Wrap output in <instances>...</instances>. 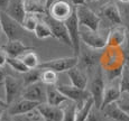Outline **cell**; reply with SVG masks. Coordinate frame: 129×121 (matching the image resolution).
<instances>
[{"mask_svg":"<svg viewBox=\"0 0 129 121\" xmlns=\"http://www.w3.org/2000/svg\"><path fill=\"white\" fill-rule=\"evenodd\" d=\"M55 1H57V0H45V9L46 10L48 9V7L51 6L52 4H54Z\"/></svg>","mask_w":129,"mask_h":121,"instance_id":"obj_43","label":"cell"},{"mask_svg":"<svg viewBox=\"0 0 129 121\" xmlns=\"http://www.w3.org/2000/svg\"><path fill=\"white\" fill-rule=\"evenodd\" d=\"M125 60L120 47L106 46L102 51L100 58V67L103 72L105 78L108 81L116 80L120 76Z\"/></svg>","mask_w":129,"mask_h":121,"instance_id":"obj_1","label":"cell"},{"mask_svg":"<svg viewBox=\"0 0 129 121\" xmlns=\"http://www.w3.org/2000/svg\"><path fill=\"white\" fill-rule=\"evenodd\" d=\"M80 41L85 46L93 49H103L107 46V35L103 36L99 30H91L86 27H79Z\"/></svg>","mask_w":129,"mask_h":121,"instance_id":"obj_5","label":"cell"},{"mask_svg":"<svg viewBox=\"0 0 129 121\" xmlns=\"http://www.w3.org/2000/svg\"><path fill=\"white\" fill-rule=\"evenodd\" d=\"M19 58H20L21 61H23V63L26 65L27 68H29V70H33V68H37L39 65V58L38 56H37V54L35 52H26V53H24L23 55L19 56Z\"/></svg>","mask_w":129,"mask_h":121,"instance_id":"obj_27","label":"cell"},{"mask_svg":"<svg viewBox=\"0 0 129 121\" xmlns=\"http://www.w3.org/2000/svg\"><path fill=\"white\" fill-rule=\"evenodd\" d=\"M119 84H120L121 92L129 93V67L123 65L121 74L119 76Z\"/></svg>","mask_w":129,"mask_h":121,"instance_id":"obj_33","label":"cell"},{"mask_svg":"<svg viewBox=\"0 0 129 121\" xmlns=\"http://www.w3.org/2000/svg\"><path fill=\"white\" fill-rule=\"evenodd\" d=\"M58 81V73L52 70H42L41 82L45 85H55Z\"/></svg>","mask_w":129,"mask_h":121,"instance_id":"obj_31","label":"cell"},{"mask_svg":"<svg viewBox=\"0 0 129 121\" xmlns=\"http://www.w3.org/2000/svg\"><path fill=\"white\" fill-rule=\"evenodd\" d=\"M6 64H8L14 71H16V72H18V73H21V74L29 71V68L26 67V65L23 63V61L19 57H7Z\"/></svg>","mask_w":129,"mask_h":121,"instance_id":"obj_32","label":"cell"},{"mask_svg":"<svg viewBox=\"0 0 129 121\" xmlns=\"http://www.w3.org/2000/svg\"><path fill=\"white\" fill-rule=\"evenodd\" d=\"M98 109H95V108H93L92 111L90 112V114L88 115V118L85 119V121H101L100 118H99V114H98Z\"/></svg>","mask_w":129,"mask_h":121,"instance_id":"obj_36","label":"cell"},{"mask_svg":"<svg viewBox=\"0 0 129 121\" xmlns=\"http://www.w3.org/2000/svg\"><path fill=\"white\" fill-rule=\"evenodd\" d=\"M92 1H96V0H85V2H92Z\"/></svg>","mask_w":129,"mask_h":121,"instance_id":"obj_48","label":"cell"},{"mask_svg":"<svg viewBox=\"0 0 129 121\" xmlns=\"http://www.w3.org/2000/svg\"><path fill=\"white\" fill-rule=\"evenodd\" d=\"M7 4H8V0H0V10H5Z\"/></svg>","mask_w":129,"mask_h":121,"instance_id":"obj_41","label":"cell"},{"mask_svg":"<svg viewBox=\"0 0 129 121\" xmlns=\"http://www.w3.org/2000/svg\"><path fill=\"white\" fill-rule=\"evenodd\" d=\"M1 34H2V30H1V26H0V37H1Z\"/></svg>","mask_w":129,"mask_h":121,"instance_id":"obj_49","label":"cell"},{"mask_svg":"<svg viewBox=\"0 0 129 121\" xmlns=\"http://www.w3.org/2000/svg\"><path fill=\"white\" fill-rule=\"evenodd\" d=\"M2 11H5L10 18L16 20L17 23H19L20 25L27 14L26 10H25L23 0H8L7 7Z\"/></svg>","mask_w":129,"mask_h":121,"instance_id":"obj_18","label":"cell"},{"mask_svg":"<svg viewBox=\"0 0 129 121\" xmlns=\"http://www.w3.org/2000/svg\"><path fill=\"white\" fill-rule=\"evenodd\" d=\"M66 101L68 99L59 92L56 85H46V103L61 107Z\"/></svg>","mask_w":129,"mask_h":121,"instance_id":"obj_23","label":"cell"},{"mask_svg":"<svg viewBox=\"0 0 129 121\" xmlns=\"http://www.w3.org/2000/svg\"><path fill=\"white\" fill-rule=\"evenodd\" d=\"M73 10L72 4H70L68 0H57L48 7L46 14L56 20L65 21L71 16Z\"/></svg>","mask_w":129,"mask_h":121,"instance_id":"obj_12","label":"cell"},{"mask_svg":"<svg viewBox=\"0 0 129 121\" xmlns=\"http://www.w3.org/2000/svg\"><path fill=\"white\" fill-rule=\"evenodd\" d=\"M12 121H33L27 114H18V115H14Z\"/></svg>","mask_w":129,"mask_h":121,"instance_id":"obj_38","label":"cell"},{"mask_svg":"<svg viewBox=\"0 0 129 121\" xmlns=\"http://www.w3.org/2000/svg\"><path fill=\"white\" fill-rule=\"evenodd\" d=\"M121 52L123 55V60H125V65L129 67V36H127L125 43L120 46Z\"/></svg>","mask_w":129,"mask_h":121,"instance_id":"obj_35","label":"cell"},{"mask_svg":"<svg viewBox=\"0 0 129 121\" xmlns=\"http://www.w3.org/2000/svg\"><path fill=\"white\" fill-rule=\"evenodd\" d=\"M0 107H4V108H7L8 105H7V103L5 102V100H2L1 98H0Z\"/></svg>","mask_w":129,"mask_h":121,"instance_id":"obj_44","label":"cell"},{"mask_svg":"<svg viewBox=\"0 0 129 121\" xmlns=\"http://www.w3.org/2000/svg\"><path fill=\"white\" fill-rule=\"evenodd\" d=\"M0 26H1L2 34H5V36L7 37L8 41L19 39V37H20L21 33L24 30L20 24L10 18L2 10H0Z\"/></svg>","mask_w":129,"mask_h":121,"instance_id":"obj_7","label":"cell"},{"mask_svg":"<svg viewBox=\"0 0 129 121\" xmlns=\"http://www.w3.org/2000/svg\"><path fill=\"white\" fill-rule=\"evenodd\" d=\"M100 111L105 113V117L112 121H129V113L125 112L117 102H112L103 107Z\"/></svg>","mask_w":129,"mask_h":121,"instance_id":"obj_22","label":"cell"},{"mask_svg":"<svg viewBox=\"0 0 129 121\" xmlns=\"http://www.w3.org/2000/svg\"><path fill=\"white\" fill-rule=\"evenodd\" d=\"M71 2L74 5V6H78V5L85 4V0H71Z\"/></svg>","mask_w":129,"mask_h":121,"instance_id":"obj_42","label":"cell"},{"mask_svg":"<svg viewBox=\"0 0 129 121\" xmlns=\"http://www.w3.org/2000/svg\"><path fill=\"white\" fill-rule=\"evenodd\" d=\"M63 110V117L62 121H74L75 119V111H76V103L73 101L68 100L61 105Z\"/></svg>","mask_w":129,"mask_h":121,"instance_id":"obj_26","label":"cell"},{"mask_svg":"<svg viewBox=\"0 0 129 121\" xmlns=\"http://www.w3.org/2000/svg\"><path fill=\"white\" fill-rule=\"evenodd\" d=\"M93 108H94L93 99L89 98L82 105L76 107L75 119H74V121H85V119L88 118V115L90 114V112L92 111Z\"/></svg>","mask_w":129,"mask_h":121,"instance_id":"obj_25","label":"cell"},{"mask_svg":"<svg viewBox=\"0 0 129 121\" xmlns=\"http://www.w3.org/2000/svg\"><path fill=\"white\" fill-rule=\"evenodd\" d=\"M38 104L39 103H37V102H34V101L21 98V99H17L16 101L10 103V104L7 107V111H8V113L11 117L18 115V114H26L29 111L37 108Z\"/></svg>","mask_w":129,"mask_h":121,"instance_id":"obj_15","label":"cell"},{"mask_svg":"<svg viewBox=\"0 0 129 121\" xmlns=\"http://www.w3.org/2000/svg\"><path fill=\"white\" fill-rule=\"evenodd\" d=\"M68 76L70 78V82L73 86H76L79 89H86L89 82V76L86 74L85 71H83L81 67H79L78 65L72 67L71 70H69Z\"/></svg>","mask_w":129,"mask_h":121,"instance_id":"obj_20","label":"cell"},{"mask_svg":"<svg viewBox=\"0 0 129 121\" xmlns=\"http://www.w3.org/2000/svg\"><path fill=\"white\" fill-rule=\"evenodd\" d=\"M6 72L2 70V67H0V84H4V80L6 77Z\"/></svg>","mask_w":129,"mask_h":121,"instance_id":"obj_40","label":"cell"},{"mask_svg":"<svg viewBox=\"0 0 129 121\" xmlns=\"http://www.w3.org/2000/svg\"><path fill=\"white\" fill-rule=\"evenodd\" d=\"M21 98L27 100L34 101L37 103H45L46 102V85L43 82L38 81L36 83L24 86Z\"/></svg>","mask_w":129,"mask_h":121,"instance_id":"obj_13","label":"cell"},{"mask_svg":"<svg viewBox=\"0 0 129 121\" xmlns=\"http://www.w3.org/2000/svg\"><path fill=\"white\" fill-rule=\"evenodd\" d=\"M0 121H12L11 115L8 113L7 109L5 110V111H4V113L1 114V117H0Z\"/></svg>","mask_w":129,"mask_h":121,"instance_id":"obj_39","label":"cell"},{"mask_svg":"<svg viewBox=\"0 0 129 121\" xmlns=\"http://www.w3.org/2000/svg\"><path fill=\"white\" fill-rule=\"evenodd\" d=\"M126 30H127V34H128V36H129V18H128V20H127V24H126Z\"/></svg>","mask_w":129,"mask_h":121,"instance_id":"obj_45","label":"cell"},{"mask_svg":"<svg viewBox=\"0 0 129 121\" xmlns=\"http://www.w3.org/2000/svg\"><path fill=\"white\" fill-rule=\"evenodd\" d=\"M39 16H41V15L26 14L23 23H21V27L24 28V30L29 31V33H34L37 24H38V21H39Z\"/></svg>","mask_w":129,"mask_h":121,"instance_id":"obj_29","label":"cell"},{"mask_svg":"<svg viewBox=\"0 0 129 121\" xmlns=\"http://www.w3.org/2000/svg\"><path fill=\"white\" fill-rule=\"evenodd\" d=\"M37 110L39 111L44 121H62L63 110L62 107L51 105L48 103H39L37 105Z\"/></svg>","mask_w":129,"mask_h":121,"instance_id":"obj_16","label":"cell"},{"mask_svg":"<svg viewBox=\"0 0 129 121\" xmlns=\"http://www.w3.org/2000/svg\"><path fill=\"white\" fill-rule=\"evenodd\" d=\"M74 10L76 14L79 26L86 27L91 30H99L101 18L90 7H88L85 4H82L74 7Z\"/></svg>","mask_w":129,"mask_h":121,"instance_id":"obj_4","label":"cell"},{"mask_svg":"<svg viewBox=\"0 0 129 121\" xmlns=\"http://www.w3.org/2000/svg\"><path fill=\"white\" fill-rule=\"evenodd\" d=\"M89 78H91L88 82V91L90 93L91 98L93 99L94 102V108L100 110L101 102H102V95H103V90H105L106 85V78L103 75V72L101 70L100 66L95 68L93 72L89 74Z\"/></svg>","mask_w":129,"mask_h":121,"instance_id":"obj_2","label":"cell"},{"mask_svg":"<svg viewBox=\"0 0 129 121\" xmlns=\"http://www.w3.org/2000/svg\"><path fill=\"white\" fill-rule=\"evenodd\" d=\"M4 88H5V102L9 105L14 101H16L19 97H21L23 92V82L18 78L14 77L11 75H6L4 80Z\"/></svg>","mask_w":129,"mask_h":121,"instance_id":"obj_10","label":"cell"},{"mask_svg":"<svg viewBox=\"0 0 129 121\" xmlns=\"http://www.w3.org/2000/svg\"><path fill=\"white\" fill-rule=\"evenodd\" d=\"M101 54H102V49H93L84 45V47L80 48V54L78 56V66L85 71L89 75L98 66H100Z\"/></svg>","mask_w":129,"mask_h":121,"instance_id":"obj_3","label":"cell"},{"mask_svg":"<svg viewBox=\"0 0 129 121\" xmlns=\"http://www.w3.org/2000/svg\"><path fill=\"white\" fill-rule=\"evenodd\" d=\"M121 94L120 90V84H119V77L112 81H108L105 85V90H103V95H102V102H101L100 110L107 104L112 102H117Z\"/></svg>","mask_w":129,"mask_h":121,"instance_id":"obj_14","label":"cell"},{"mask_svg":"<svg viewBox=\"0 0 129 121\" xmlns=\"http://www.w3.org/2000/svg\"><path fill=\"white\" fill-rule=\"evenodd\" d=\"M64 25H65L69 37H70L72 48H73V51H74V56L78 57L79 54H80L81 41H80V34H79V27L80 26H79V23H78L75 10H73L71 16L64 21Z\"/></svg>","mask_w":129,"mask_h":121,"instance_id":"obj_11","label":"cell"},{"mask_svg":"<svg viewBox=\"0 0 129 121\" xmlns=\"http://www.w3.org/2000/svg\"><path fill=\"white\" fill-rule=\"evenodd\" d=\"M117 104L125 112L129 113V93L128 92H121L120 97L117 100Z\"/></svg>","mask_w":129,"mask_h":121,"instance_id":"obj_34","label":"cell"},{"mask_svg":"<svg viewBox=\"0 0 129 121\" xmlns=\"http://www.w3.org/2000/svg\"><path fill=\"white\" fill-rule=\"evenodd\" d=\"M7 54L6 52L4 51V48L0 47V67H4L6 65V61H7Z\"/></svg>","mask_w":129,"mask_h":121,"instance_id":"obj_37","label":"cell"},{"mask_svg":"<svg viewBox=\"0 0 129 121\" xmlns=\"http://www.w3.org/2000/svg\"><path fill=\"white\" fill-rule=\"evenodd\" d=\"M7 109V108H4V107H0V117H1V114H2V113H4V111L5 110H6Z\"/></svg>","mask_w":129,"mask_h":121,"instance_id":"obj_46","label":"cell"},{"mask_svg":"<svg viewBox=\"0 0 129 121\" xmlns=\"http://www.w3.org/2000/svg\"><path fill=\"white\" fill-rule=\"evenodd\" d=\"M4 51L6 52L8 57H19L24 53L28 51H33V47L27 46L24 44L20 39H15V41H8L4 46H1Z\"/></svg>","mask_w":129,"mask_h":121,"instance_id":"obj_19","label":"cell"},{"mask_svg":"<svg viewBox=\"0 0 129 121\" xmlns=\"http://www.w3.org/2000/svg\"><path fill=\"white\" fill-rule=\"evenodd\" d=\"M118 1H121V2H125V4H127V2H129V0H118Z\"/></svg>","mask_w":129,"mask_h":121,"instance_id":"obj_47","label":"cell"},{"mask_svg":"<svg viewBox=\"0 0 129 121\" xmlns=\"http://www.w3.org/2000/svg\"><path fill=\"white\" fill-rule=\"evenodd\" d=\"M42 18L48 25L49 29H51V31H52V37H54V38H56L57 41L64 43L65 45H69L72 47L70 37H69V34H68V30H66L65 25H64V21L56 20V19L52 18L51 16H48L47 14L42 15Z\"/></svg>","mask_w":129,"mask_h":121,"instance_id":"obj_9","label":"cell"},{"mask_svg":"<svg viewBox=\"0 0 129 121\" xmlns=\"http://www.w3.org/2000/svg\"><path fill=\"white\" fill-rule=\"evenodd\" d=\"M101 15L105 16L110 23L118 26L122 24V16H121L120 9L115 2L109 1L101 7Z\"/></svg>","mask_w":129,"mask_h":121,"instance_id":"obj_21","label":"cell"},{"mask_svg":"<svg viewBox=\"0 0 129 121\" xmlns=\"http://www.w3.org/2000/svg\"><path fill=\"white\" fill-rule=\"evenodd\" d=\"M56 88L68 100L75 102L78 107L82 105L89 98H91L90 93L86 89H84V90L79 89L76 86H73L72 84H59L56 85Z\"/></svg>","mask_w":129,"mask_h":121,"instance_id":"obj_8","label":"cell"},{"mask_svg":"<svg viewBox=\"0 0 129 121\" xmlns=\"http://www.w3.org/2000/svg\"><path fill=\"white\" fill-rule=\"evenodd\" d=\"M41 74H42V70L38 67L27 71L26 73L23 74V85L27 86L29 84H33V83L41 81Z\"/></svg>","mask_w":129,"mask_h":121,"instance_id":"obj_30","label":"cell"},{"mask_svg":"<svg viewBox=\"0 0 129 121\" xmlns=\"http://www.w3.org/2000/svg\"><path fill=\"white\" fill-rule=\"evenodd\" d=\"M78 63H79V58L76 56L59 57L39 63L38 68H41V70H52L56 73H63V72H68L72 67L76 66Z\"/></svg>","mask_w":129,"mask_h":121,"instance_id":"obj_6","label":"cell"},{"mask_svg":"<svg viewBox=\"0 0 129 121\" xmlns=\"http://www.w3.org/2000/svg\"><path fill=\"white\" fill-rule=\"evenodd\" d=\"M34 34H35V36L38 39H46V38L52 37L51 29H49L48 25L45 23V20L42 18V15L39 16V21L37 24L35 30H34Z\"/></svg>","mask_w":129,"mask_h":121,"instance_id":"obj_28","label":"cell"},{"mask_svg":"<svg viewBox=\"0 0 129 121\" xmlns=\"http://www.w3.org/2000/svg\"><path fill=\"white\" fill-rule=\"evenodd\" d=\"M24 7L27 14L44 15L46 14L45 0H23Z\"/></svg>","mask_w":129,"mask_h":121,"instance_id":"obj_24","label":"cell"},{"mask_svg":"<svg viewBox=\"0 0 129 121\" xmlns=\"http://www.w3.org/2000/svg\"><path fill=\"white\" fill-rule=\"evenodd\" d=\"M128 34L123 26L118 25L109 30L107 34V46L109 47H120L125 43Z\"/></svg>","mask_w":129,"mask_h":121,"instance_id":"obj_17","label":"cell"}]
</instances>
